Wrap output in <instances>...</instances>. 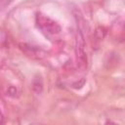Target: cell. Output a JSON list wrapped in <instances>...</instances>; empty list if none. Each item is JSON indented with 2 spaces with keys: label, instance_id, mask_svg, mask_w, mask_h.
<instances>
[{
  "label": "cell",
  "instance_id": "3957f363",
  "mask_svg": "<svg viewBox=\"0 0 125 125\" xmlns=\"http://www.w3.org/2000/svg\"><path fill=\"white\" fill-rule=\"evenodd\" d=\"M32 88L34 90V92L36 93H41L42 88H43V83H42V79L41 77H35L32 83Z\"/></svg>",
  "mask_w": 125,
  "mask_h": 125
},
{
  "label": "cell",
  "instance_id": "7a4b0ae2",
  "mask_svg": "<svg viewBox=\"0 0 125 125\" xmlns=\"http://www.w3.org/2000/svg\"><path fill=\"white\" fill-rule=\"evenodd\" d=\"M35 21H36V25L38 26V28H40L43 32L47 34L56 35V34H59L62 30L61 25L57 21H55L54 20H52L51 18L47 17L46 15L42 13L36 14Z\"/></svg>",
  "mask_w": 125,
  "mask_h": 125
},
{
  "label": "cell",
  "instance_id": "5b68a950",
  "mask_svg": "<svg viewBox=\"0 0 125 125\" xmlns=\"http://www.w3.org/2000/svg\"><path fill=\"white\" fill-rule=\"evenodd\" d=\"M24 46V50H31V49H33L32 48V46H25V45H23ZM32 56H34V55H36V56H38V49L36 50V51H34V50H32ZM39 57V56H38Z\"/></svg>",
  "mask_w": 125,
  "mask_h": 125
},
{
  "label": "cell",
  "instance_id": "8992f818",
  "mask_svg": "<svg viewBox=\"0 0 125 125\" xmlns=\"http://www.w3.org/2000/svg\"><path fill=\"white\" fill-rule=\"evenodd\" d=\"M3 122H4V115H3V113L0 109V124H2Z\"/></svg>",
  "mask_w": 125,
  "mask_h": 125
},
{
  "label": "cell",
  "instance_id": "277c9868",
  "mask_svg": "<svg viewBox=\"0 0 125 125\" xmlns=\"http://www.w3.org/2000/svg\"><path fill=\"white\" fill-rule=\"evenodd\" d=\"M12 1L13 0H0V12L5 10L12 3Z\"/></svg>",
  "mask_w": 125,
  "mask_h": 125
},
{
  "label": "cell",
  "instance_id": "6da1fadb",
  "mask_svg": "<svg viewBox=\"0 0 125 125\" xmlns=\"http://www.w3.org/2000/svg\"><path fill=\"white\" fill-rule=\"evenodd\" d=\"M75 54L78 67L81 69H85L87 66V55L85 53V37L82 28L78 23L75 35Z\"/></svg>",
  "mask_w": 125,
  "mask_h": 125
}]
</instances>
